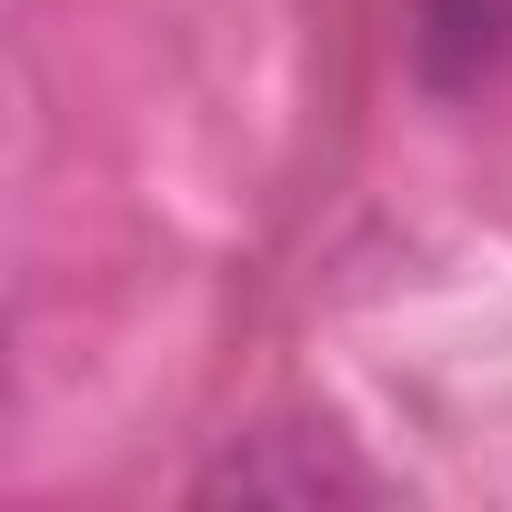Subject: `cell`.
<instances>
[{
	"label": "cell",
	"instance_id": "cell-1",
	"mask_svg": "<svg viewBox=\"0 0 512 512\" xmlns=\"http://www.w3.org/2000/svg\"><path fill=\"white\" fill-rule=\"evenodd\" d=\"M191 502H241V512H322V502H382V472L332 432V422H262V432H231Z\"/></svg>",
	"mask_w": 512,
	"mask_h": 512
},
{
	"label": "cell",
	"instance_id": "cell-2",
	"mask_svg": "<svg viewBox=\"0 0 512 512\" xmlns=\"http://www.w3.org/2000/svg\"><path fill=\"white\" fill-rule=\"evenodd\" d=\"M512 61V0H412V71L422 91L462 101Z\"/></svg>",
	"mask_w": 512,
	"mask_h": 512
}]
</instances>
